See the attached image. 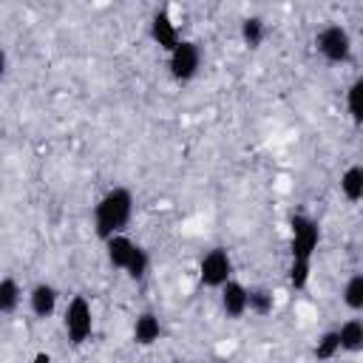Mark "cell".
<instances>
[{
  "mask_svg": "<svg viewBox=\"0 0 363 363\" xmlns=\"http://www.w3.org/2000/svg\"><path fill=\"white\" fill-rule=\"evenodd\" d=\"M133 190L125 184H113L111 190H105L96 204H94V233L99 241H108L113 235H122L133 218Z\"/></svg>",
  "mask_w": 363,
  "mask_h": 363,
  "instance_id": "cell-1",
  "label": "cell"
},
{
  "mask_svg": "<svg viewBox=\"0 0 363 363\" xmlns=\"http://www.w3.org/2000/svg\"><path fill=\"white\" fill-rule=\"evenodd\" d=\"M320 244V224L306 213L289 216V261L312 264V255Z\"/></svg>",
  "mask_w": 363,
  "mask_h": 363,
  "instance_id": "cell-2",
  "label": "cell"
},
{
  "mask_svg": "<svg viewBox=\"0 0 363 363\" xmlns=\"http://www.w3.org/2000/svg\"><path fill=\"white\" fill-rule=\"evenodd\" d=\"M62 329L71 340V346H85L94 335V309L85 295H74L62 312Z\"/></svg>",
  "mask_w": 363,
  "mask_h": 363,
  "instance_id": "cell-3",
  "label": "cell"
},
{
  "mask_svg": "<svg viewBox=\"0 0 363 363\" xmlns=\"http://www.w3.org/2000/svg\"><path fill=\"white\" fill-rule=\"evenodd\" d=\"M315 48H318V54L326 60V62H332V65H343V62H349L352 60V34L340 26V23H326L320 31H318V37H315Z\"/></svg>",
  "mask_w": 363,
  "mask_h": 363,
  "instance_id": "cell-4",
  "label": "cell"
},
{
  "mask_svg": "<svg viewBox=\"0 0 363 363\" xmlns=\"http://www.w3.org/2000/svg\"><path fill=\"white\" fill-rule=\"evenodd\" d=\"M230 278H235V264L227 247H213L199 261V281L207 289H221Z\"/></svg>",
  "mask_w": 363,
  "mask_h": 363,
  "instance_id": "cell-5",
  "label": "cell"
},
{
  "mask_svg": "<svg viewBox=\"0 0 363 363\" xmlns=\"http://www.w3.org/2000/svg\"><path fill=\"white\" fill-rule=\"evenodd\" d=\"M201 68V45L196 40H179V45L167 54V71L176 82H190L196 79Z\"/></svg>",
  "mask_w": 363,
  "mask_h": 363,
  "instance_id": "cell-6",
  "label": "cell"
},
{
  "mask_svg": "<svg viewBox=\"0 0 363 363\" xmlns=\"http://www.w3.org/2000/svg\"><path fill=\"white\" fill-rule=\"evenodd\" d=\"M150 40H153L164 54H170V51L179 45L182 31H179V26H176V20L170 17L167 9H159V11L150 17Z\"/></svg>",
  "mask_w": 363,
  "mask_h": 363,
  "instance_id": "cell-7",
  "label": "cell"
},
{
  "mask_svg": "<svg viewBox=\"0 0 363 363\" xmlns=\"http://www.w3.org/2000/svg\"><path fill=\"white\" fill-rule=\"evenodd\" d=\"M57 301H60V292L48 281H40V284H34L28 289V309L40 320H45V318H51L57 312Z\"/></svg>",
  "mask_w": 363,
  "mask_h": 363,
  "instance_id": "cell-8",
  "label": "cell"
},
{
  "mask_svg": "<svg viewBox=\"0 0 363 363\" xmlns=\"http://www.w3.org/2000/svg\"><path fill=\"white\" fill-rule=\"evenodd\" d=\"M218 303H221V312L230 318V320H238L247 315V286L235 278H230L221 289H218Z\"/></svg>",
  "mask_w": 363,
  "mask_h": 363,
  "instance_id": "cell-9",
  "label": "cell"
},
{
  "mask_svg": "<svg viewBox=\"0 0 363 363\" xmlns=\"http://www.w3.org/2000/svg\"><path fill=\"white\" fill-rule=\"evenodd\" d=\"M102 244H105V258H108V264H111L113 269H122V272H125V267L130 264V258H133V252H136V247H139L128 233L113 235V238H108V241H102Z\"/></svg>",
  "mask_w": 363,
  "mask_h": 363,
  "instance_id": "cell-10",
  "label": "cell"
},
{
  "mask_svg": "<svg viewBox=\"0 0 363 363\" xmlns=\"http://www.w3.org/2000/svg\"><path fill=\"white\" fill-rule=\"evenodd\" d=\"M130 335H133V343L136 346H153L159 337H162V320H159V315L156 312H139L136 315V320H133V329H130Z\"/></svg>",
  "mask_w": 363,
  "mask_h": 363,
  "instance_id": "cell-11",
  "label": "cell"
},
{
  "mask_svg": "<svg viewBox=\"0 0 363 363\" xmlns=\"http://www.w3.org/2000/svg\"><path fill=\"white\" fill-rule=\"evenodd\" d=\"M337 343H340V352H346V354L363 352V320L360 318L343 320L337 326Z\"/></svg>",
  "mask_w": 363,
  "mask_h": 363,
  "instance_id": "cell-12",
  "label": "cell"
},
{
  "mask_svg": "<svg viewBox=\"0 0 363 363\" xmlns=\"http://www.w3.org/2000/svg\"><path fill=\"white\" fill-rule=\"evenodd\" d=\"M340 193L346 201L357 204L363 199V167L360 164H349L343 173H340Z\"/></svg>",
  "mask_w": 363,
  "mask_h": 363,
  "instance_id": "cell-13",
  "label": "cell"
},
{
  "mask_svg": "<svg viewBox=\"0 0 363 363\" xmlns=\"http://www.w3.org/2000/svg\"><path fill=\"white\" fill-rule=\"evenodd\" d=\"M275 309V295L267 286H247V312L267 318Z\"/></svg>",
  "mask_w": 363,
  "mask_h": 363,
  "instance_id": "cell-14",
  "label": "cell"
},
{
  "mask_svg": "<svg viewBox=\"0 0 363 363\" xmlns=\"http://www.w3.org/2000/svg\"><path fill=\"white\" fill-rule=\"evenodd\" d=\"M23 301V286L17 284V278L6 275L0 278V315H14L20 309Z\"/></svg>",
  "mask_w": 363,
  "mask_h": 363,
  "instance_id": "cell-15",
  "label": "cell"
},
{
  "mask_svg": "<svg viewBox=\"0 0 363 363\" xmlns=\"http://www.w3.org/2000/svg\"><path fill=\"white\" fill-rule=\"evenodd\" d=\"M340 301L349 312H360L363 309V272H352L343 284V292H340Z\"/></svg>",
  "mask_w": 363,
  "mask_h": 363,
  "instance_id": "cell-16",
  "label": "cell"
},
{
  "mask_svg": "<svg viewBox=\"0 0 363 363\" xmlns=\"http://www.w3.org/2000/svg\"><path fill=\"white\" fill-rule=\"evenodd\" d=\"M238 34H241V43H244L247 48H258V45L264 43V37H267V23H264L261 17H255V14H252V17H244Z\"/></svg>",
  "mask_w": 363,
  "mask_h": 363,
  "instance_id": "cell-17",
  "label": "cell"
},
{
  "mask_svg": "<svg viewBox=\"0 0 363 363\" xmlns=\"http://www.w3.org/2000/svg\"><path fill=\"white\" fill-rule=\"evenodd\" d=\"M312 354H315L318 360H335V357L340 354V343H337V329H329V332H323V335L318 337V343H315Z\"/></svg>",
  "mask_w": 363,
  "mask_h": 363,
  "instance_id": "cell-18",
  "label": "cell"
},
{
  "mask_svg": "<svg viewBox=\"0 0 363 363\" xmlns=\"http://www.w3.org/2000/svg\"><path fill=\"white\" fill-rule=\"evenodd\" d=\"M360 94H363V77H354L352 85L346 88V111L352 116L354 125L363 122V111H360Z\"/></svg>",
  "mask_w": 363,
  "mask_h": 363,
  "instance_id": "cell-19",
  "label": "cell"
},
{
  "mask_svg": "<svg viewBox=\"0 0 363 363\" xmlns=\"http://www.w3.org/2000/svg\"><path fill=\"white\" fill-rule=\"evenodd\" d=\"M147 269H150V255H147V250L139 244L136 252H133V258H130V264L125 267V275H128L130 281H145V278H147Z\"/></svg>",
  "mask_w": 363,
  "mask_h": 363,
  "instance_id": "cell-20",
  "label": "cell"
},
{
  "mask_svg": "<svg viewBox=\"0 0 363 363\" xmlns=\"http://www.w3.org/2000/svg\"><path fill=\"white\" fill-rule=\"evenodd\" d=\"M309 275H312V264H303V261H289L286 278H289V286H292V289H306Z\"/></svg>",
  "mask_w": 363,
  "mask_h": 363,
  "instance_id": "cell-21",
  "label": "cell"
},
{
  "mask_svg": "<svg viewBox=\"0 0 363 363\" xmlns=\"http://www.w3.org/2000/svg\"><path fill=\"white\" fill-rule=\"evenodd\" d=\"M6 71H9V57H6V51L0 48V79L6 77Z\"/></svg>",
  "mask_w": 363,
  "mask_h": 363,
  "instance_id": "cell-22",
  "label": "cell"
},
{
  "mask_svg": "<svg viewBox=\"0 0 363 363\" xmlns=\"http://www.w3.org/2000/svg\"><path fill=\"white\" fill-rule=\"evenodd\" d=\"M170 363H184V360H170Z\"/></svg>",
  "mask_w": 363,
  "mask_h": 363,
  "instance_id": "cell-23",
  "label": "cell"
}]
</instances>
